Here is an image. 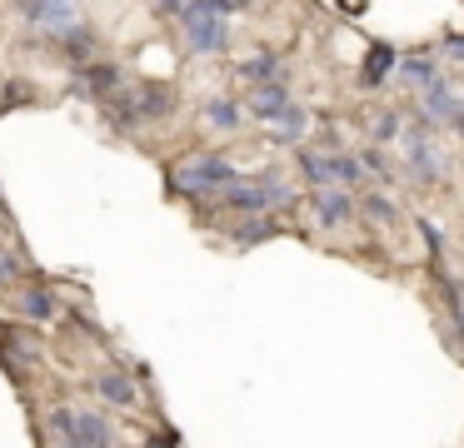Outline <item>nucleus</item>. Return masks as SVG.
Wrapping results in <instances>:
<instances>
[{"instance_id": "nucleus-21", "label": "nucleus", "mask_w": 464, "mask_h": 448, "mask_svg": "<svg viewBox=\"0 0 464 448\" xmlns=\"http://www.w3.org/2000/svg\"><path fill=\"white\" fill-rule=\"evenodd\" d=\"M360 214L370 219V224H394V219H400V205H394L384 189H370V195H360Z\"/></svg>"}, {"instance_id": "nucleus-1", "label": "nucleus", "mask_w": 464, "mask_h": 448, "mask_svg": "<svg viewBox=\"0 0 464 448\" xmlns=\"http://www.w3.org/2000/svg\"><path fill=\"white\" fill-rule=\"evenodd\" d=\"M225 0H185L180 10V35L195 55H220L230 45V25H225Z\"/></svg>"}, {"instance_id": "nucleus-11", "label": "nucleus", "mask_w": 464, "mask_h": 448, "mask_svg": "<svg viewBox=\"0 0 464 448\" xmlns=\"http://www.w3.org/2000/svg\"><path fill=\"white\" fill-rule=\"evenodd\" d=\"M280 234V219H275V209H260V214H245L240 224L230 229V239L240 249H250V244H265V239H275Z\"/></svg>"}, {"instance_id": "nucleus-8", "label": "nucleus", "mask_w": 464, "mask_h": 448, "mask_svg": "<svg viewBox=\"0 0 464 448\" xmlns=\"http://www.w3.org/2000/svg\"><path fill=\"white\" fill-rule=\"evenodd\" d=\"M400 149H404V159H410V169L420 175V185H434V179L444 175V159H440V149H434L430 135H420V129H404V135H400Z\"/></svg>"}, {"instance_id": "nucleus-5", "label": "nucleus", "mask_w": 464, "mask_h": 448, "mask_svg": "<svg viewBox=\"0 0 464 448\" xmlns=\"http://www.w3.org/2000/svg\"><path fill=\"white\" fill-rule=\"evenodd\" d=\"M15 5L41 35H65L81 20V0H15Z\"/></svg>"}, {"instance_id": "nucleus-30", "label": "nucleus", "mask_w": 464, "mask_h": 448, "mask_svg": "<svg viewBox=\"0 0 464 448\" xmlns=\"http://www.w3.org/2000/svg\"><path fill=\"white\" fill-rule=\"evenodd\" d=\"M0 229H5V209H0Z\"/></svg>"}, {"instance_id": "nucleus-19", "label": "nucleus", "mask_w": 464, "mask_h": 448, "mask_svg": "<svg viewBox=\"0 0 464 448\" xmlns=\"http://www.w3.org/2000/svg\"><path fill=\"white\" fill-rule=\"evenodd\" d=\"M295 159H300V175L310 179L314 189H320V185H334V179H330V149H310V145H300V155H295Z\"/></svg>"}, {"instance_id": "nucleus-18", "label": "nucleus", "mask_w": 464, "mask_h": 448, "mask_svg": "<svg viewBox=\"0 0 464 448\" xmlns=\"http://www.w3.org/2000/svg\"><path fill=\"white\" fill-rule=\"evenodd\" d=\"M400 80H404V85H414V90H424L430 80H440V60H434V55H404L400 60Z\"/></svg>"}, {"instance_id": "nucleus-17", "label": "nucleus", "mask_w": 464, "mask_h": 448, "mask_svg": "<svg viewBox=\"0 0 464 448\" xmlns=\"http://www.w3.org/2000/svg\"><path fill=\"white\" fill-rule=\"evenodd\" d=\"M95 394H101L105 404H121V408H130L135 398H140V388H135L125 374H101V378H95Z\"/></svg>"}, {"instance_id": "nucleus-22", "label": "nucleus", "mask_w": 464, "mask_h": 448, "mask_svg": "<svg viewBox=\"0 0 464 448\" xmlns=\"http://www.w3.org/2000/svg\"><path fill=\"white\" fill-rule=\"evenodd\" d=\"M15 309H21L25 319H41V324H45V319H55V294H51V289H25Z\"/></svg>"}, {"instance_id": "nucleus-10", "label": "nucleus", "mask_w": 464, "mask_h": 448, "mask_svg": "<svg viewBox=\"0 0 464 448\" xmlns=\"http://www.w3.org/2000/svg\"><path fill=\"white\" fill-rule=\"evenodd\" d=\"M75 85H81L85 95L105 100V95L121 90V65H111V60H81V65H75Z\"/></svg>"}, {"instance_id": "nucleus-26", "label": "nucleus", "mask_w": 464, "mask_h": 448, "mask_svg": "<svg viewBox=\"0 0 464 448\" xmlns=\"http://www.w3.org/2000/svg\"><path fill=\"white\" fill-rule=\"evenodd\" d=\"M21 274V259L15 254H5V249H0V279H15Z\"/></svg>"}, {"instance_id": "nucleus-20", "label": "nucleus", "mask_w": 464, "mask_h": 448, "mask_svg": "<svg viewBox=\"0 0 464 448\" xmlns=\"http://www.w3.org/2000/svg\"><path fill=\"white\" fill-rule=\"evenodd\" d=\"M55 40H61V45H65V55H71L75 65H81V60H91V55H95V30L85 25V20H75V25L65 30V35H55Z\"/></svg>"}, {"instance_id": "nucleus-2", "label": "nucleus", "mask_w": 464, "mask_h": 448, "mask_svg": "<svg viewBox=\"0 0 464 448\" xmlns=\"http://www.w3.org/2000/svg\"><path fill=\"white\" fill-rule=\"evenodd\" d=\"M220 205L235 209V214H260V209H290L295 189L285 185L280 175H260V179H240L235 175L230 185L220 189Z\"/></svg>"}, {"instance_id": "nucleus-27", "label": "nucleus", "mask_w": 464, "mask_h": 448, "mask_svg": "<svg viewBox=\"0 0 464 448\" xmlns=\"http://www.w3.org/2000/svg\"><path fill=\"white\" fill-rule=\"evenodd\" d=\"M444 50H450L454 60H464V35H454V30H450V35H444Z\"/></svg>"}, {"instance_id": "nucleus-13", "label": "nucleus", "mask_w": 464, "mask_h": 448, "mask_svg": "<svg viewBox=\"0 0 464 448\" xmlns=\"http://www.w3.org/2000/svg\"><path fill=\"white\" fill-rule=\"evenodd\" d=\"M270 135H275V145H300V139L310 135V110L290 100V110H285V115L270 125Z\"/></svg>"}, {"instance_id": "nucleus-29", "label": "nucleus", "mask_w": 464, "mask_h": 448, "mask_svg": "<svg viewBox=\"0 0 464 448\" xmlns=\"http://www.w3.org/2000/svg\"><path fill=\"white\" fill-rule=\"evenodd\" d=\"M255 5V0H225V10H230V15H235V10H250Z\"/></svg>"}, {"instance_id": "nucleus-6", "label": "nucleus", "mask_w": 464, "mask_h": 448, "mask_svg": "<svg viewBox=\"0 0 464 448\" xmlns=\"http://www.w3.org/2000/svg\"><path fill=\"white\" fill-rule=\"evenodd\" d=\"M310 209H314V224L320 229H344L354 214H360V199H354L344 185H320L314 199H310Z\"/></svg>"}, {"instance_id": "nucleus-14", "label": "nucleus", "mask_w": 464, "mask_h": 448, "mask_svg": "<svg viewBox=\"0 0 464 448\" xmlns=\"http://www.w3.org/2000/svg\"><path fill=\"white\" fill-rule=\"evenodd\" d=\"M135 110H140V119H165L175 110V90L170 85H140L135 90Z\"/></svg>"}, {"instance_id": "nucleus-12", "label": "nucleus", "mask_w": 464, "mask_h": 448, "mask_svg": "<svg viewBox=\"0 0 464 448\" xmlns=\"http://www.w3.org/2000/svg\"><path fill=\"white\" fill-rule=\"evenodd\" d=\"M394 75H400V50H394V45H384V40H380V45H374L370 55H364L360 80L374 90V85H384V80H394Z\"/></svg>"}, {"instance_id": "nucleus-15", "label": "nucleus", "mask_w": 464, "mask_h": 448, "mask_svg": "<svg viewBox=\"0 0 464 448\" xmlns=\"http://www.w3.org/2000/svg\"><path fill=\"white\" fill-rule=\"evenodd\" d=\"M240 119H245L240 100H230V95H215V100H205V125H210V129H220V135H230V129H240Z\"/></svg>"}, {"instance_id": "nucleus-24", "label": "nucleus", "mask_w": 464, "mask_h": 448, "mask_svg": "<svg viewBox=\"0 0 464 448\" xmlns=\"http://www.w3.org/2000/svg\"><path fill=\"white\" fill-rule=\"evenodd\" d=\"M360 165H364V175H374L380 185H394V165H390V155H384V145H364Z\"/></svg>"}, {"instance_id": "nucleus-9", "label": "nucleus", "mask_w": 464, "mask_h": 448, "mask_svg": "<svg viewBox=\"0 0 464 448\" xmlns=\"http://www.w3.org/2000/svg\"><path fill=\"white\" fill-rule=\"evenodd\" d=\"M290 110V85L280 80H265V85H250V100H245V115H255L260 125H275V119Z\"/></svg>"}, {"instance_id": "nucleus-23", "label": "nucleus", "mask_w": 464, "mask_h": 448, "mask_svg": "<svg viewBox=\"0 0 464 448\" xmlns=\"http://www.w3.org/2000/svg\"><path fill=\"white\" fill-rule=\"evenodd\" d=\"M370 135H374V145H400L404 115H400V110H380V115H374V125H370Z\"/></svg>"}, {"instance_id": "nucleus-4", "label": "nucleus", "mask_w": 464, "mask_h": 448, "mask_svg": "<svg viewBox=\"0 0 464 448\" xmlns=\"http://www.w3.org/2000/svg\"><path fill=\"white\" fill-rule=\"evenodd\" d=\"M230 179H235V165L225 155H195V159H185V165L170 175V185H175V195L210 199V195H220Z\"/></svg>"}, {"instance_id": "nucleus-16", "label": "nucleus", "mask_w": 464, "mask_h": 448, "mask_svg": "<svg viewBox=\"0 0 464 448\" xmlns=\"http://www.w3.org/2000/svg\"><path fill=\"white\" fill-rule=\"evenodd\" d=\"M235 75H240L245 85H265V80H280L285 70H280V55H275V50H260V55L240 60V65H235Z\"/></svg>"}, {"instance_id": "nucleus-7", "label": "nucleus", "mask_w": 464, "mask_h": 448, "mask_svg": "<svg viewBox=\"0 0 464 448\" xmlns=\"http://www.w3.org/2000/svg\"><path fill=\"white\" fill-rule=\"evenodd\" d=\"M454 115H459V90L444 75L430 80V85L420 90V125H450Z\"/></svg>"}, {"instance_id": "nucleus-3", "label": "nucleus", "mask_w": 464, "mask_h": 448, "mask_svg": "<svg viewBox=\"0 0 464 448\" xmlns=\"http://www.w3.org/2000/svg\"><path fill=\"white\" fill-rule=\"evenodd\" d=\"M45 434L55 443H71V448H111L115 443V428L101 414H91V408H55Z\"/></svg>"}, {"instance_id": "nucleus-25", "label": "nucleus", "mask_w": 464, "mask_h": 448, "mask_svg": "<svg viewBox=\"0 0 464 448\" xmlns=\"http://www.w3.org/2000/svg\"><path fill=\"white\" fill-rule=\"evenodd\" d=\"M420 234H424V244H430V259H434V254L444 249V234H440V224H434V219H420Z\"/></svg>"}, {"instance_id": "nucleus-28", "label": "nucleus", "mask_w": 464, "mask_h": 448, "mask_svg": "<svg viewBox=\"0 0 464 448\" xmlns=\"http://www.w3.org/2000/svg\"><path fill=\"white\" fill-rule=\"evenodd\" d=\"M155 10H160V15H175V20H180L185 0H155Z\"/></svg>"}]
</instances>
